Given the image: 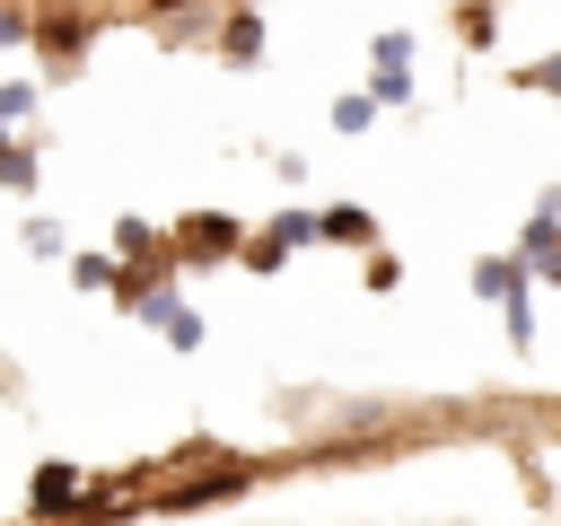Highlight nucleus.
Returning a JSON list of instances; mask_svg holds the SVG:
<instances>
[{"mask_svg":"<svg viewBox=\"0 0 561 526\" xmlns=\"http://www.w3.org/2000/svg\"><path fill=\"white\" fill-rule=\"evenodd\" d=\"M552 281H561V254H552Z\"/></svg>","mask_w":561,"mask_h":526,"instance_id":"4","label":"nucleus"},{"mask_svg":"<svg viewBox=\"0 0 561 526\" xmlns=\"http://www.w3.org/2000/svg\"><path fill=\"white\" fill-rule=\"evenodd\" d=\"M526 79H535V88H552V96H561V61H543V70H526Z\"/></svg>","mask_w":561,"mask_h":526,"instance_id":"3","label":"nucleus"},{"mask_svg":"<svg viewBox=\"0 0 561 526\" xmlns=\"http://www.w3.org/2000/svg\"><path fill=\"white\" fill-rule=\"evenodd\" d=\"M316 237H333V245H359V237H368V210H351V202H333V210L316 219Z\"/></svg>","mask_w":561,"mask_h":526,"instance_id":"1","label":"nucleus"},{"mask_svg":"<svg viewBox=\"0 0 561 526\" xmlns=\"http://www.w3.org/2000/svg\"><path fill=\"white\" fill-rule=\"evenodd\" d=\"M70 491H79V482H70V473H61V465H44V473H35V491H26V500H35V508H44V517H61V500H70Z\"/></svg>","mask_w":561,"mask_h":526,"instance_id":"2","label":"nucleus"}]
</instances>
